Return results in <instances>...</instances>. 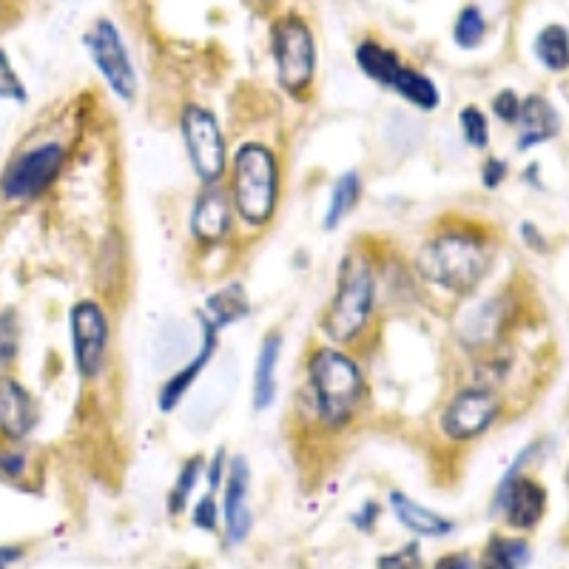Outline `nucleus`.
I'll return each mask as SVG.
<instances>
[{"instance_id": "11", "label": "nucleus", "mask_w": 569, "mask_h": 569, "mask_svg": "<svg viewBox=\"0 0 569 569\" xmlns=\"http://www.w3.org/2000/svg\"><path fill=\"white\" fill-rule=\"evenodd\" d=\"M496 507L515 530H533L547 510V492L535 478L521 476V469H507L496 492Z\"/></svg>"}, {"instance_id": "28", "label": "nucleus", "mask_w": 569, "mask_h": 569, "mask_svg": "<svg viewBox=\"0 0 569 569\" xmlns=\"http://www.w3.org/2000/svg\"><path fill=\"white\" fill-rule=\"evenodd\" d=\"M458 128H462V137L469 149H487V142H490V126H487V117H484L476 106H467L458 112Z\"/></svg>"}, {"instance_id": "35", "label": "nucleus", "mask_w": 569, "mask_h": 569, "mask_svg": "<svg viewBox=\"0 0 569 569\" xmlns=\"http://www.w3.org/2000/svg\"><path fill=\"white\" fill-rule=\"evenodd\" d=\"M373 521H379V504L376 501H364L362 510L353 515V526H359V530L368 533L370 526H373Z\"/></svg>"}, {"instance_id": "25", "label": "nucleus", "mask_w": 569, "mask_h": 569, "mask_svg": "<svg viewBox=\"0 0 569 569\" xmlns=\"http://www.w3.org/2000/svg\"><path fill=\"white\" fill-rule=\"evenodd\" d=\"M202 464H206V458L202 455H194V458H188V462L183 464V469H179L177 476V484L171 487L169 492V512L171 515H179V512L188 507V501H191L194 490H197L199 478H202Z\"/></svg>"}, {"instance_id": "9", "label": "nucleus", "mask_w": 569, "mask_h": 569, "mask_svg": "<svg viewBox=\"0 0 569 569\" xmlns=\"http://www.w3.org/2000/svg\"><path fill=\"white\" fill-rule=\"evenodd\" d=\"M83 43L89 55H92V63L100 71V78L106 80L108 89L123 103H131L137 97V71L131 57H128L120 28L114 26V21H108V18H97L92 28L85 32Z\"/></svg>"}, {"instance_id": "26", "label": "nucleus", "mask_w": 569, "mask_h": 569, "mask_svg": "<svg viewBox=\"0 0 569 569\" xmlns=\"http://www.w3.org/2000/svg\"><path fill=\"white\" fill-rule=\"evenodd\" d=\"M484 35H487V21H484V14L478 7H464L458 12L453 23V40L458 49L464 51H473L478 49L484 43Z\"/></svg>"}, {"instance_id": "24", "label": "nucleus", "mask_w": 569, "mask_h": 569, "mask_svg": "<svg viewBox=\"0 0 569 569\" xmlns=\"http://www.w3.org/2000/svg\"><path fill=\"white\" fill-rule=\"evenodd\" d=\"M530 544L524 538H504V535H492L487 541L481 555V569H524L530 564Z\"/></svg>"}, {"instance_id": "17", "label": "nucleus", "mask_w": 569, "mask_h": 569, "mask_svg": "<svg viewBox=\"0 0 569 569\" xmlns=\"http://www.w3.org/2000/svg\"><path fill=\"white\" fill-rule=\"evenodd\" d=\"M284 339L279 330H270L263 341H259V350H256V364H254V410H270L277 405V368L279 356H282Z\"/></svg>"}, {"instance_id": "23", "label": "nucleus", "mask_w": 569, "mask_h": 569, "mask_svg": "<svg viewBox=\"0 0 569 569\" xmlns=\"http://www.w3.org/2000/svg\"><path fill=\"white\" fill-rule=\"evenodd\" d=\"M533 51L538 63L549 71L569 69V28L561 23H549L535 35Z\"/></svg>"}, {"instance_id": "6", "label": "nucleus", "mask_w": 569, "mask_h": 569, "mask_svg": "<svg viewBox=\"0 0 569 569\" xmlns=\"http://www.w3.org/2000/svg\"><path fill=\"white\" fill-rule=\"evenodd\" d=\"M179 131H183L188 163H191L199 183L220 185L228 174V146L217 114L211 108L199 106V103H191V106L183 108Z\"/></svg>"}, {"instance_id": "5", "label": "nucleus", "mask_w": 569, "mask_h": 569, "mask_svg": "<svg viewBox=\"0 0 569 569\" xmlns=\"http://www.w3.org/2000/svg\"><path fill=\"white\" fill-rule=\"evenodd\" d=\"M270 51L279 85L293 97H302L316 78V37L311 26L299 14L279 18L270 32Z\"/></svg>"}, {"instance_id": "31", "label": "nucleus", "mask_w": 569, "mask_h": 569, "mask_svg": "<svg viewBox=\"0 0 569 569\" xmlns=\"http://www.w3.org/2000/svg\"><path fill=\"white\" fill-rule=\"evenodd\" d=\"M28 458L21 448H3L0 450V481H21L26 476Z\"/></svg>"}, {"instance_id": "3", "label": "nucleus", "mask_w": 569, "mask_h": 569, "mask_svg": "<svg viewBox=\"0 0 569 569\" xmlns=\"http://www.w3.org/2000/svg\"><path fill=\"white\" fill-rule=\"evenodd\" d=\"M376 268L359 251L345 254L336 277V291L325 316L322 334L336 345H353L368 330L373 311H376Z\"/></svg>"}, {"instance_id": "2", "label": "nucleus", "mask_w": 569, "mask_h": 569, "mask_svg": "<svg viewBox=\"0 0 569 569\" xmlns=\"http://www.w3.org/2000/svg\"><path fill=\"white\" fill-rule=\"evenodd\" d=\"M416 268L427 282L439 284L441 291L467 297L490 274L492 251L484 236L453 228L430 236L421 245L416 254Z\"/></svg>"}, {"instance_id": "27", "label": "nucleus", "mask_w": 569, "mask_h": 569, "mask_svg": "<svg viewBox=\"0 0 569 569\" xmlns=\"http://www.w3.org/2000/svg\"><path fill=\"white\" fill-rule=\"evenodd\" d=\"M18 350H21V325H18V313L7 307L0 311V379L12 373Z\"/></svg>"}, {"instance_id": "30", "label": "nucleus", "mask_w": 569, "mask_h": 569, "mask_svg": "<svg viewBox=\"0 0 569 569\" xmlns=\"http://www.w3.org/2000/svg\"><path fill=\"white\" fill-rule=\"evenodd\" d=\"M376 569H425V561H421V549L416 541L405 544L396 553H387L379 558Z\"/></svg>"}, {"instance_id": "4", "label": "nucleus", "mask_w": 569, "mask_h": 569, "mask_svg": "<svg viewBox=\"0 0 569 569\" xmlns=\"http://www.w3.org/2000/svg\"><path fill=\"white\" fill-rule=\"evenodd\" d=\"M231 202L248 228H265L279 206V160L263 142H242L231 156Z\"/></svg>"}, {"instance_id": "16", "label": "nucleus", "mask_w": 569, "mask_h": 569, "mask_svg": "<svg viewBox=\"0 0 569 569\" xmlns=\"http://www.w3.org/2000/svg\"><path fill=\"white\" fill-rule=\"evenodd\" d=\"M561 131V117L547 97L533 94L521 103L519 114V151H530L541 142L553 140Z\"/></svg>"}, {"instance_id": "20", "label": "nucleus", "mask_w": 569, "mask_h": 569, "mask_svg": "<svg viewBox=\"0 0 569 569\" xmlns=\"http://www.w3.org/2000/svg\"><path fill=\"white\" fill-rule=\"evenodd\" d=\"M356 66L384 89H393L398 71H402V60H398L396 51L376 40H362L356 46Z\"/></svg>"}, {"instance_id": "29", "label": "nucleus", "mask_w": 569, "mask_h": 569, "mask_svg": "<svg viewBox=\"0 0 569 569\" xmlns=\"http://www.w3.org/2000/svg\"><path fill=\"white\" fill-rule=\"evenodd\" d=\"M0 100H12V103H26L28 100L26 85H23L21 74L12 69L3 49H0Z\"/></svg>"}, {"instance_id": "38", "label": "nucleus", "mask_w": 569, "mask_h": 569, "mask_svg": "<svg viewBox=\"0 0 569 569\" xmlns=\"http://www.w3.org/2000/svg\"><path fill=\"white\" fill-rule=\"evenodd\" d=\"M23 558L21 547H0V564H14Z\"/></svg>"}, {"instance_id": "36", "label": "nucleus", "mask_w": 569, "mask_h": 569, "mask_svg": "<svg viewBox=\"0 0 569 569\" xmlns=\"http://www.w3.org/2000/svg\"><path fill=\"white\" fill-rule=\"evenodd\" d=\"M433 569H481V567H478L469 555L458 553V555H448V558H441Z\"/></svg>"}, {"instance_id": "13", "label": "nucleus", "mask_w": 569, "mask_h": 569, "mask_svg": "<svg viewBox=\"0 0 569 569\" xmlns=\"http://www.w3.org/2000/svg\"><path fill=\"white\" fill-rule=\"evenodd\" d=\"M197 322H199V336H202V345H199L197 353L188 359V364L179 368L174 376L165 379L163 387H160L156 407H160L163 413L177 410V407L183 405V398L188 396V391L194 387V382L199 379V373L206 370V364L211 362V356L217 353V348H220V330H217V327H213L211 322L202 316V313H197Z\"/></svg>"}, {"instance_id": "8", "label": "nucleus", "mask_w": 569, "mask_h": 569, "mask_svg": "<svg viewBox=\"0 0 569 569\" xmlns=\"http://www.w3.org/2000/svg\"><path fill=\"white\" fill-rule=\"evenodd\" d=\"M71 334V359L74 370L83 382H97L108 364V348H112V322L94 299H80L69 311Z\"/></svg>"}, {"instance_id": "15", "label": "nucleus", "mask_w": 569, "mask_h": 569, "mask_svg": "<svg viewBox=\"0 0 569 569\" xmlns=\"http://www.w3.org/2000/svg\"><path fill=\"white\" fill-rule=\"evenodd\" d=\"M248 487H251V467L245 455H236L234 462L228 464V478H225V530L228 541L231 544H240V541L248 538L251 533V507H248Z\"/></svg>"}, {"instance_id": "1", "label": "nucleus", "mask_w": 569, "mask_h": 569, "mask_svg": "<svg viewBox=\"0 0 569 569\" xmlns=\"http://www.w3.org/2000/svg\"><path fill=\"white\" fill-rule=\"evenodd\" d=\"M311 405L325 430H341L368 398V382L353 356L339 348H316L307 359Z\"/></svg>"}, {"instance_id": "18", "label": "nucleus", "mask_w": 569, "mask_h": 569, "mask_svg": "<svg viewBox=\"0 0 569 569\" xmlns=\"http://www.w3.org/2000/svg\"><path fill=\"white\" fill-rule=\"evenodd\" d=\"M391 507L398 524L407 526L410 533L421 535V538H441V535H450L455 530L453 521L433 512L430 507L419 504V501H413V498L405 496L402 490L391 492Z\"/></svg>"}, {"instance_id": "22", "label": "nucleus", "mask_w": 569, "mask_h": 569, "mask_svg": "<svg viewBox=\"0 0 569 569\" xmlns=\"http://www.w3.org/2000/svg\"><path fill=\"white\" fill-rule=\"evenodd\" d=\"M393 92L405 100V103H410L413 108H419V112L425 114L436 112V108L441 106L439 85L427 78L425 71L410 69V66H402L396 83H393Z\"/></svg>"}, {"instance_id": "7", "label": "nucleus", "mask_w": 569, "mask_h": 569, "mask_svg": "<svg viewBox=\"0 0 569 569\" xmlns=\"http://www.w3.org/2000/svg\"><path fill=\"white\" fill-rule=\"evenodd\" d=\"M66 165V149L60 142H40L35 149L12 156L0 174V197L7 202H28L49 191Z\"/></svg>"}, {"instance_id": "21", "label": "nucleus", "mask_w": 569, "mask_h": 569, "mask_svg": "<svg viewBox=\"0 0 569 569\" xmlns=\"http://www.w3.org/2000/svg\"><path fill=\"white\" fill-rule=\"evenodd\" d=\"M359 199H362V177H359L356 171L339 174L334 188H330V199H327V211L325 220H322V228H325V231H336L341 222L348 220V213L356 211Z\"/></svg>"}, {"instance_id": "10", "label": "nucleus", "mask_w": 569, "mask_h": 569, "mask_svg": "<svg viewBox=\"0 0 569 569\" xmlns=\"http://www.w3.org/2000/svg\"><path fill=\"white\" fill-rule=\"evenodd\" d=\"M501 413V398L487 387H464L441 410V433L450 441H469L487 433Z\"/></svg>"}, {"instance_id": "34", "label": "nucleus", "mask_w": 569, "mask_h": 569, "mask_svg": "<svg viewBox=\"0 0 569 569\" xmlns=\"http://www.w3.org/2000/svg\"><path fill=\"white\" fill-rule=\"evenodd\" d=\"M504 179H507V163L504 160H498V156H490V160L481 165V185L484 188H498Z\"/></svg>"}, {"instance_id": "19", "label": "nucleus", "mask_w": 569, "mask_h": 569, "mask_svg": "<svg viewBox=\"0 0 569 569\" xmlns=\"http://www.w3.org/2000/svg\"><path fill=\"white\" fill-rule=\"evenodd\" d=\"M251 313V299L242 288V282H228L222 288L211 293L206 299V307H202V316L211 322L217 330H225L228 325H236L240 320H245Z\"/></svg>"}, {"instance_id": "12", "label": "nucleus", "mask_w": 569, "mask_h": 569, "mask_svg": "<svg viewBox=\"0 0 569 569\" xmlns=\"http://www.w3.org/2000/svg\"><path fill=\"white\" fill-rule=\"evenodd\" d=\"M234 202L222 185H202L191 208V236L199 245H220L234 225Z\"/></svg>"}, {"instance_id": "37", "label": "nucleus", "mask_w": 569, "mask_h": 569, "mask_svg": "<svg viewBox=\"0 0 569 569\" xmlns=\"http://www.w3.org/2000/svg\"><path fill=\"white\" fill-rule=\"evenodd\" d=\"M521 234L526 236V245H530V248L547 251V245H544V236H541L538 228H533V222H524V225H521Z\"/></svg>"}, {"instance_id": "33", "label": "nucleus", "mask_w": 569, "mask_h": 569, "mask_svg": "<svg viewBox=\"0 0 569 569\" xmlns=\"http://www.w3.org/2000/svg\"><path fill=\"white\" fill-rule=\"evenodd\" d=\"M191 521L194 526L206 530V533H213V530H217V492L208 490L206 496L199 498L197 504H194Z\"/></svg>"}, {"instance_id": "14", "label": "nucleus", "mask_w": 569, "mask_h": 569, "mask_svg": "<svg viewBox=\"0 0 569 569\" xmlns=\"http://www.w3.org/2000/svg\"><path fill=\"white\" fill-rule=\"evenodd\" d=\"M37 402L18 379H0V436L7 441H23L37 427Z\"/></svg>"}, {"instance_id": "32", "label": "nucleus", "mask_w": 569, "mask_h": 569, "mask_svg": "<svg viewBox=\"0 0 569 569\" xmlns=\"http://www.w3.org/2000/svg\"><path fill=\"white\" fill-rule=\"evenodd\" d=\"M492 114H496L501 123H510V126H515V123H519V114H521L519 94L512 92V89L498 92L496 97H492Z\"/></svg>"}]
</instances>
